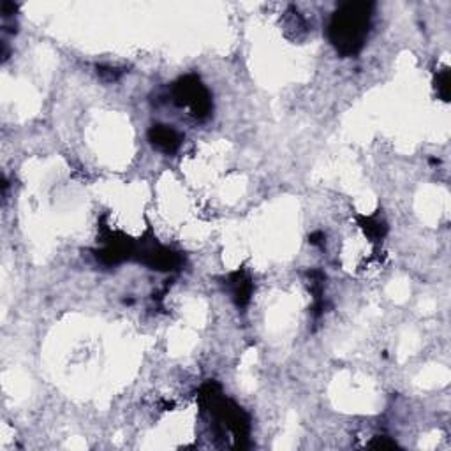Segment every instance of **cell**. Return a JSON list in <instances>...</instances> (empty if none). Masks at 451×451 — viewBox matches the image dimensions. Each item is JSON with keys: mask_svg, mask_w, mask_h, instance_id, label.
Instances as JSON below:
<instances>
[{"mask_svg": "<svg viewBox=\"0 0 451 451\" xmlns=\"http://www.w3.org/2000/svg\"><path fill=\"white\" fill-rule=\"evenodd\" d=\"M97 72H99V76H103L106 81H117L119 76L122 74V71H119V69L104 67V65H97Z\"/></svg>", "mask_w": 451, "mask_h": 451, "instance_id": "8", "label": "cell"}, {"mask_svg": "<svg viewBox=\"0 0 451 451\" xmlns=\"http://www.w3.org/2000/svg\"><path fill=\"white\" fill-rule=\"evenodd\" d=\"M134 258L140 259L143 265L150 266L152 270H159V272H169V270H176L182 265V256L178 252L171 251L168 247H162L157 242L143 245L141 249L136 247V254Z\"/></svg>", "mask_w": 451, "mask_h": 451, "instance_id": "3", "label": "cell"}, {"mask_svg": "<svg viewBox=\"0 0 451 451\" xmlns=\"http://www.w3.org/2000/svg\"><path fill=\"white\" fill-rule=\"evenodd\" d=\"M322 240H325V235H322L321 231H315V233H312L311 237H308L311 245H322Z\"/></svg>", "mask_w": 451, "mask_h": 451, "instance_id": "10", "label": "cell"}, {"mask_svg": "<svg viewBox=\"0 0 451 451\" xmlns=\"http://www.w3.org/2000/svg\"><path fill=\"white\" fill-rule=\"evenodd\" d=\"M369 446L370 447H395L397 446V443H395V440H391L390 437L379 436V437H376V440H372Z\"/></svg>", "mask_w": 451, "mask_h": 451, "instance_id": "9", "label": "cell"}, {"mask_svg": "<svg viewBox=\"0 0 451 451\" xmlns=\"http://www.w3.org/2000/svg\"><path fill=\"white\" fill-rule=\"evenodd\" d=\"M173 100L180 107H189L190 115L197 120H204L211 113V96L196 74H187L175 83Z\"/></svg>", "mask_w": 451, "mask_h": 451, "instance_id": "2", "label": "cell"}, {"mask_svg": "<svg viewBox=\"0 0 451 451\" xmlns=\"http://www.w3.org/2000/svg\"><path fill=\"white\" fill-rule=\"evenodd\" d=\"M148 141L152 147L166 155L175 154L182 145V136L169 126H154L148 131Z\"/></svg>", "mask_w": 451, "mask_h": 451, "instance_id": "4", "label": "cell"}, {"mask_svg": "<svg viewBox=\"0 0 451 451\" xmlns=\"http://www.w3.org/2000/svg\"><path fill=\"white\" fill-rule=\"evenodd\" d=\"M433 83H436L437 96H439L444 103H447V100H450V69L444 67L443 71H437Z\"/></svg>", "mask_w": 451, "mask_h": 451, "instance_id": "7", "label": "cell"}, {"mask_svg": "<svg viewBox=\"0 0 451 451\" xmlns=\"http://www.w3.org/2000/svg\"><path fill=\"white\" fill-rule=\"evenodd\" d=\"M356 218H358L362 230L372 242H379L386 237L388 226L384 221H379L377 217H365V215H358Z\"/></svg>", "mask_w": 451, "mask_h": 451, "instance_id": "6", "label": "cell"}, {"mask_svg": "<svg viewBox=\"0 0 451 451\" xmlns=\"http://www.w3.org/2000/svg\"><path fill=\"white\" fill-rule=\"evenodd\" d=\"M372 2H346L332 15L328 39L336 53L355 57L365 46L372 23Z\"/></svg>", "mask_w": 451, "mask_h": 451, "instance_id": "1", "label": "cell"}, {"mask_svg": "<svg viewBox=\"0 0 451 451\" xmlns=\"http://www.w3.org/2000/svg\"><path fill=\"white\" fill-rule=\"evenodd\" d=\"M228 287H230L235 303L240 308L247 307L249 301H251L252 291H254V282L244 270L231 273L230 279H228Z\"/></svg>", "mask_w": 451, "mask_h": 451, "instance_id": "5", "label": "cell"}]
</instances>
